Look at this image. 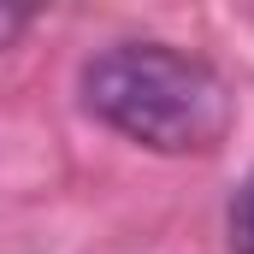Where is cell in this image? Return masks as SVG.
<instances>
[{"label": "cell", "instance_id": "7a4b0ae2", "mask_svg": "<svg viewBox=\"0 0 254 254\" xmlns=\"http://www.w3.org/2000/svg\"><path fill=\"white\" fill-rule=\"evenodd\" d=\"M225 231H231V254H254V172L243 178V190H237V201H231Z\"/></svg>", "mask_w": 254, "mask_h": 254}, {"label": "cell", "instance_id": "3957f363", "mask_svg": "<svg viewBox=\"0 0 254 254\" xmlns=\"http://www.w3.org/2000/svg\"><path fill=\"white\" fill-rule=\"evenodd\" d=\"M24 24H30V12H0V42H12Z\"/></svg>", "mask_w": 254, "mask_h": 254}, {"label": "cell", "instance_id": "6da1fadb", "mask_svg": "<svg viewBox=\"0 0 254 254\" xmlns=\"http://www.w3.org/2000/svg\"><path fill=\"white\" fill-rule=\"evenodd\" d=\"M83 107L154 154H213L231 136V89L166 42H119L83 65Z\"/></svg>", "mask_w": 254, "mask_h": 254}]
</instances>
